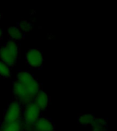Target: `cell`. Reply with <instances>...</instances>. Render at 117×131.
Returning a JSON list of instances; mask_svg holds the SVG:
<instances>
[{"instance_id":"6da1fadb","label":"cell","mask_w":117,"mask_h":131,"mask_svg":"<svg viewBox=\"0 0 117 131\" xmlns=\"http://www.w3.org/2000/svg\"><path fill=\"white\" fill-rule=\"evenodd\" d=\"M20 54V47L17 42L7 41L0 47V59L9 67L16 64Z\"/></svg>"},{"instance_id":"7a4b0ae2","label":"cell","mask_w":117,"mask_h":131,"mask_svg":"<svg viewBox=\"0 0 117 131\" xmlns=\"http://www.w3.org/2000/svg\"><path fill=\"white\" fill-rule=\"evenodd\" d=\"M16 81L25 88L34 97L42 90L41 84L34 76L27 70H19L16 74Z\"/></svg>"},{"instance_id":"3957f363","label":"cell","mask_w":117,"mask_h":131,"mask_svg":"<svg viewBox=\"0 0 117 131\" xmlns=\"http://www.w3.org/2000/svg\"><path fill=\"white\" fill-rule=\"evenodd\" d=\"M41 115V110L33 102L23 106L21 120L23 124L24 131L32 130L34 124Z\"/></svg>"},{"instance_id":"277c9868","label":"cell","mask_w":117,"mask_h":131,"mask_svg":"<svg viewBox=\"0 0 117 131\" xmlns=\"http://www.w3.org/2000/svg\"><path fill=\"white\" fill-rule=\"evenodd\" d=\"M23 108L22 104L13 99L4 112L2 123L12 122L21 119L22 117Z\"/></svg>"},{"instance_id":"5b68a950","label":"cell","mask_w":117,"mask_h":131,"mask_svg":"<svg viewBox=\"0 0 117 131\" xmlns=\"http://www.w3.org/2000/svg\"><path fill=\"white\" fill-rule=\"evenodd\" d=\"M12 96L14 100L18 101L23 106L32 102L34 98V97L16 80L12 83Z\"/></svg>"},{"instance_id":"8992f818","label":"cell","mask_w":117,"mask_h":131,"mask_svg":"<svg viewBox=\"0 0 117 131\" xmlns=\"http://www.w3.org/2000/svg\"><path fill=\"white\" fill-rule=\"evenodd\" d=\"M27 64L33 69H41L44 63V57L42 51L39 49H30L25 53Z\"/></svg>"},{"instance_id":"52a82bcc","label":"cell","mask_w":117,"mask_h":131,"mask_svg":"<svg viewBox=\"0 0 117 131\" xmlns=\"http://www.w3.org/2000/svg\"><path fill=\"white\" fill-rule=\"evenodd\" d=\"M31 131H55V125L51 119L41 115L34 124Z\"/></svg>"},{"instance_id":"ba28073f","label":"cell","mask_w":117,"mask_h":131,"mask_svg":"<svg viewBox=\"0 0 117 131\" xmlns=\"http://www.w3.org/2000/svg\"><path fill=\"white\" fill-rule=\"evenodd\" d=\"M33 102L37 106V107L41 110L44 111L49 107L50 103V97L47 92L41 90L38 94L34 96Z\"/></svg>"},{"instance_id":"9c48e42d","label":"cell","mask_w":117,"mask_h":131,"mask_svg":"<svg viewBox=\"0 0 117 131\" xmlns=\"http://www.w3.org/2000/svg\"><path fill=\"white\" fill-rule=\"evenodd\" d=\"M0 131H24L21 119L12 122H2L0 125Z\"/></svg>"},{"instance_id":"30bf717a","label":"cell","mask_w":117,"mask_h":131,"mask_svg":"<svg viewBox=\"0 0 117 131\" xmlns=\"http://www.w3.org/2000/svg\"><path fill=\"white\" fill-rule=\"evenodd\" d=\"M8 36L10 38V40H13L15 42L21 40L24 38V34L17 27H10L8 30Z\"/></svg>"},{"instance_id":"8fae6325","label":"cell","mask_w":117,"mask_h":131,"mask_svg":"<svg viewBox=\"0 0 117 131\" xmlns=\"http://www.w3.org/2000/svg\"><path fill=\"white\" fill-rule=\"evenodd\" d=\"M95 116L93 114H80L78 116V123L83 126H92Z\"/></svg>"},{"instance_id":"7c38bea8","label":"cell","mask_w":117,"mask_h":131,"mask_svg":"<svg viewBox=\"0 0 117 131\" xmlns=\"http://www.w3.org/2000/svg\"><path fill=\"white\" fill-rule=\"evenodd\" d=\"M17 27L22 31L23 34H27L30 31L32 30L33 27L30 21L25 19H23V20H20L18 22V25H17Z\"/></svg>"},{"instance_id":"4fadbf2b","label":"cell","mask_w":117,"mask_h":131,"mask_svg":"<svg viewBox=\"0 0 117 131\" xmlns=\"http://www.w3.org/2000/svg\"><path fill=\"white\" fill-rule=\"evenodd\" d=\"M0 77L10 78L11 77V70L6 63L0 59Z\"/></svg>"},{"instance_id":"5bb4252c","label":"cell","mask_w":117,"mask_h":131,"mask_svg":"<svg viewBox=\"0 0 117 131\" xmlns=\"http://www.w3.org/2000/svg\"><path fill=\"white\" fill-rule=\"evenodd\" d=\"M92 127H101V128H108V121L105 119L96 117L94 118L92 124Z\"/></svg>"},{"instance_id":"9a60e30c","label":"cell","mask_w":117,"mask_h":131,"mask_svg":"<svg viewBox=\"0 0 117 131\" xmlns=\"http://www.w3.org/2000/svg\"><path fill=\"white\" fill-rule=\"evenodd\" d=\"M91 131H108V128H101V127H92Z\"/></svg>"},{"instance_id":"2e32d148","label":"cell","mask_w":117,"mask_h":131,"mask_svg":"<svg viewBox=\"0 0 117 131\" xmlns=\"http://www.w3.org/2000/svg\"><path fill=\"white\" fill-rule=\"evenodd\" d=\"M3 36H4V30L2 28V27L0 26V40L3 38Z\"/></svg>"},{"instance_id":"e0dca14e","label":"cell","mask_w":117,"mask_h":131,"mask_svg":"<svg viewBox=\"0 0 117 131\" xmlns=\"http://www.w3.org/2000/svg\"><path fill=\"white\" fill-rule=\"evenodd\" d=\"M2 18H3V14L0 12V19H2Z\"/></svg>"}]
</instances>
